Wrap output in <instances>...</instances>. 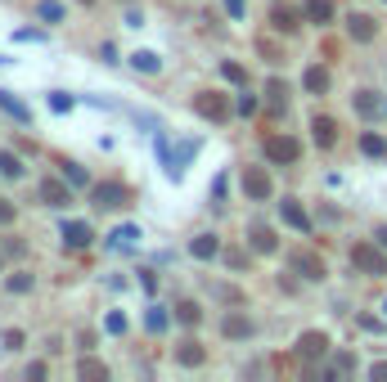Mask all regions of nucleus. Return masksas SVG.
<instances>
[{
  "label": "nucleus",
  "mask_w": 387,
  "mask_h": 382,
  "mask_svg": "<svg viewBox=\"0 0 387 382\" xmlns=\"http://www.w3.org/2000/svg\"><path fill=\"white\" fill-rule=\"evenodd\" d=\"M352 265L360 270V275L383 279L387 275V252L379 248V243H356V248H352Z\"/></svg>",
  "instance_id": "1"
},
{
  "label": "nucleus",
  "mask_w": 387,
  "mask_h": 382,
  "mask_svg": "<svg viewBox=\"0 0 387 382\" xmlns=\"http://www.w3.org/2000/svg\"><path fill=\"white\" fill-rule=\"evenodd\" d=\"M266 157L280 162V167H288V162H297V157H302V144L293 140V135H266Z\"/></svg>",
  "instance_id": "2"
},
{
  "label": "nucleus",
  "mask_w": 387,
  "mask_h": 382,
  "mask_svg": "<svg viewBox=\"0 0 387 382\" xmlns=\"http://www.w3.org/2000/svg\"><path fill=\"white\" fill-rule=\"evenodd\" d=\"M194 113L208 117V121H225L230 117V100L216 95V90H198V95H194Z\"/></svg>",
  "instance_id": "3"
},
{
  "label": "nucleus",
  "mask_w": 387,
  "mask_h": 382,
  "mask_svg": "<svg viewBox=\"0 0 387 382\" xmlns=\"http://www.w3.org/2000/svg\"><path fill=\"white\" fill-rule=\"evenodd\" d=\"M248 248L275 256V252H280V239H275V229L266 225V220H252V225H248Z\"/></svg>",
  "instance_id": "4"
},
{
  "label": "nucleus",
  "mask_w": 387,
  "mask_h": 382,
  "mask_svg": "<svg viewBox=\"0 0 387 382\" xmlns=\"http://www.w3.org/2000/svg\"><path fill=\"white\" fill-rule=\"evenodd\" d=\"M244 193H248L252 203H266V198L275 193V184H270V176H266L261 167H248V171H244Z\"/></svg>",
  "instance_id": "5"
},
{
  "label": "nucleus",
  "mask_w": 387,
  "mask_h": 382,
  "mask_svg": "<svg viewBox=\"0 0 387 382\" xmlns=\"http://www.w3.org/2000/svg\"><path fill=\"white\" fill-rule=\"evenodd\" d=\"M90 203H95V207H117V203H126V184H122V180L95 184V189H90Z\"/></svg>",
  "instance_id": "6"
},
{
  "label": "nucleus",
  "mask_w": 387,
  "mask_h": 382,
  "mask_svg": "<svg viewBox=\"0 0 387 382\" xmlns=\"http://www.w3.org/2000/svg\"><path fill=\"white\" fill-rule=\"evenodd\" d=\"M324 351H329V338H324L320 328H311V333H302V338H297V355H302V360H320Z\"/></svg>",
  "instance_id": "7"
},
{
  "label": "nucleus",
  "mask_w": 387,
  "mask_h": 382,
  "mask_svg": "<svg viewBox=\"0 0 387 382\" xmlns=\"http://www.w3.org/2000/svg\"><path fill=\"white\" fill-rule=\"evenodd\" d=\"M293 270H297L302 279H311V283H320V279H324V261H320L316 252H302V248L293 252Z\"/></svg>",
  "instance_id": "8"
},
{
  "label": "nucleus",
  "mask_w": 387,
  "mask_h": 382,
  "mask_svg": "<svg viewBox=\"0 0 387 382\" xmlns=\"http://www.w3.org/2000/svg\"><path fill=\"white\" fill-rule=\"evenodd\" d=\"M64 243H68V248H90L95 229L86 225V220H64Z\"/></svg>",
  "instance_id": "9"
},
{
  "label": "nucleus",
  "mask_w": 387,
  "mask_h": 382,
  "mask_svg": "<svg viewBox=\"0 0 387 382\" xmlns=\"http://www.w3.org/2000/svg\"><path fill=\"white\" fill-rule=\"evenodd\" d=\"M280 216H284V225H293V229H302V234L311 229V216L302 212V203H297V198H284V203H280Z\"/></svg>",
  "instance_id": "10"
},
{
  "label": "nucleus",
  "mask_w": 387,
  "mask_h": 382,
  "mask_svg": "<svg viewBox=\"0 0 387 382\" xmlns=\"http://www.w3.org/2000/svg\"><path fill=\"white\" fill-rule=\"evenodd\" d=\"M221 333H225V338H234V342H244V338H252V333H257V324H252L248 315H225Z\"/></svg>",
  "instance_id": "11"
},
{
  "label": "nucleus",
  "mask_w": 387,
  "mask_h": 382,
  "mask_svg": "<svg viewBox=\"0 0 387 382\" xmlns=\"http://www.w3.org/2000/svg\"><path fill=\"white\" fill-rule=\"evenodd\" d=\"M347 32H352V41H374V36H379V23L369 14H352L347 18Z\"/></svg>",
  "instance_id": "12"
},
{
  "label": "nucleus",
  "mask_w": 387,
  "mask_h": 382,
  "mask_svg": "<svg viewBox=\"0 0 387 382\" xmlns=\"http://www.w3.org/2000/svg\"><path fill=\"white\" fill-rule=\"evenodd\" d=\"M311 131H316V144H320V149H333V140H338V121L333 117H316V121H311Z\"/></svg>",
  "instance_id": "13"
},
{
  "label": "nucleus",
  "mask_w": 387,
  "mask_h": 382,
  "mask_svg": "<svg viewBox=\"0 0 387 382\" xmlns=\"http://www.w3.org/2000/svg\"><path fill=\"white\" fill-rule=\"evenodd\" d=\"M41 198L50 203V207H68V184H64V180H50V176H45V180H41Z\"/></svg>",
  "instance_id": "14"
},
{
  "label": "nucleus",
  "mask_w": 387,
  "mask_h": 382,
  "mask_svg": "<svg viewBox=\"0 0 387 382\" xmlns=\"http://www.w3.org/2000/svg\"><path fill=\"white\" fill-rule=\"evenodd\" d=\"M270 18H275V28H280V32H297V28H302V14H297L293 5H275Z\"/></svg>",
  "instance_id": "15"
},
{
  "label": "nucleus",
  "mask_w": 387,
  "mask_h": 382,
  "mask_svg": "<svg viewBox=\"0 0 387 382\" xmlns=\"http://www.w3.org/2000/svg\"><path fill=\"white\" fill-rule=\"evenodd\" d=\"M189 252L198 256V261H212V256L221 252V243H216V234H198V239L189 243Z\"/></svg>",
  "instance_id": "16"
},
{
  "label": "nucleus",
  "mask_w": 387,
  "mask_h": 382,
  "mask_svg": "<svg viewBox=\"0 0 387 382\" xmlns=\"http://www.w3.org/2000/svg\"><path fill=\"white\" fill-rule=\"evenodd\" d=\"M131 68H136V72H144V77H153V72L162 68V59L153 54V50H136V54H131Z\"/></svg>",
  "instance_id": "17"
},
{
  "label": "nucleus",
  "mask_w": 387,
  "mask_h": 382,
  "mask_svg": "<svg viewBox=\"0 0 387 382\" xmlns=\"http://www.w3.org/2000/svg\"><path fill=\"white\" fill-rule=\"evenodd\" d=\"M77 378H90V382H104L108 378V369L95 360V355H81V364H77Z\"/></svg>",
  "instance_id": "18"
},
{
  "label": "nucleus",
  "mask_w": 387,
  "mask_h": 382,
  "mask_svg": "<svg viewBox=\"0 0 387 382\" xmlns=\"http://www.w3.org/2000/svg\"><path fill=\"white\" fill-rule=\"evenodd\" d=\"M302 85L316 90V95H324V90H329V72H324V68H306V72H302Z\"/></svg>",
  "instance_id": "19"
},
{
  "label": "nucleus",
  "mask_w": 387,
  "mask_h": 382,
  "mask_svg": "<svg viewBox=\"0 0 387 382\" xmlns=\"http://www.w3.org/2000/svg\"><path fill=\"white\" fill-rule=\"evenodd\" d=\"M306 18L311 23H333V0H306Z\"/></svg>",
  "instance_id": "20"
},
{
  "label": "nucleus",
  "mask_w": 387,
  "mask_h": 382,
  "mask_svg": "<svg viewBox=\"0 0 387 382\" xmlns=\"http://www.w3.org/2000/svg\"><path fill=\"white\" fill-rule=\"evenodd\" d=\"M0 108H5L9 117H18L23 126H28V121H32V113H28V108H23V104H18V100H14V95H9V90H0Z\"/></svg>",
  "instance_id": "21"
},
{
  "label": "nucleus",
  "mask_w": 387,
  "mask_h": 382,
  "mask_svg": "<svg viewBox=\"0 0 387 382\" xmlns=\"http://www.w3.org/2000/svg\"><path fill=\"white\" fill-rule=\"evenodd\" d=\"M360 153H365V157H383L387 153V140H383V135H360Z\"/></svg>",
  "instance_id": "22"
},
{
  "label": "nucleus",
  "mask_w": 387,
  "mask_h": 382,
  "mask_svg": "<svg viewBox=\"0 0 387 382\" xmlns=\"http://www.w3.org/2000/svg\"><path fill=\"white\" fill-rule=\"evenodd\" d=\"M198 319H203V311L194 302H180L176 306V324H185V328H198Z\"/></svg>",
  "instance_id": "23"
},
{
  "label": "nucleus",
  "mask_w": 387,
  "mask_h": 382,
  "mask_svg": "<svg viewBox=\"0 0 387 382\" xmlns=\"http://www.w3.org/2000/svg\"><path fill=\"white\" fill-rule=\"evenodd\" d=\"M356 113L374 117V113H379V95H374V90H356Z\"/></svg>",
  "instance_id": "24"
},
{
  "label": "nucleus",
  "mask_w": 387,
  "mask_h": 382,
  "mask_svg": "<svg viewBox=\"0 0 387 382\" xmlns=\"http://www.w3.org/2000/svg\"><path fill=\"white\" fill-rule=\"evenodd\" d=\"M131 243H140V225H117L113 229V248H131Z\"/></svg>",
  "instance_id": "25"
},
{
  "label": "nucleus",
  "mask_w": 387,
  "mask_h": 382,
  "mask_svg": "<svg viewBox=\"0 0 387 382\" xmlns=\"http://www.w3.org/2000/svg\"><path fill=\"white\" fill-rule=\"evenodd\" d=\"M176 360H180V364H203V347H198V342H180Z\"/></svg>",
  "instance_id": "26"
},
{
  "label": "nucleus",
  "mask_w": 387,
  "mask_h": 382,
  "mask_svg": "<svg viewBox=\"0 0 387 382\" xmlns=\"http://www.w3.org/2000/svg\"><path fill=\"white\" fill-rule=\"evenodd\" d=\"M0 176H9V180H18L23 176V162L14 153H0Z\"/></svg>",
  "instance_id": "27"
},
{
  "label": "nucleus",
  "mask_w": 387,
  "mask_h": 382,
  "mask_svg": "<svg viewBox=\"0 0 387 382\" xmlns=\"http://www.w3.org/2000/svg\"><path fill=\"white\" fill-rule=\"evenodd\" d=\"M36 14H41L45 23H59V18H64V5H59V0H41V9H36Z\"/></svg>",
  "instance_id": "28"
},
{
  "label": "nucleus",
  "mask_w": 387,
  "mask_h": 382,
  "mask_svg": "<svg viewBox=\"0 0 387 382\" xmlns=\"http://www.w3.org/2000/svg\"><path fill=\"white\" fill-rule=\"evenodd\" d=\"M144 324H149V333H162V328H167V311H162V306H153Z\"/></svg>",
  "instance_id": "29"
},
{
  "label": "nucleus",
  "mask_w": 387,
  "mask_h": 382,
  "mask_svg": "<svg viewBox=\"0 0 387 382\" xmlns=\"http://www.w3.org/2000/svg\"><path fill=\"white\" fill-rule=\"evenodd\" d=\"M5 288H9V292H32V275H9Z\"/></svg>",
  "instance_id": "30"
},
{
  "label": "nucleus",
  "mask_w": 387,
  "mask_h": 382,
  "mask_svg": "<svg viewBox=\"0 0 387 382\" xmlns=\"http://www.w3.org/2000/svg\"><path fill=\"white\" fill-rule=\"evenodd\" d=\"M104 328H108V333H126V315H122V311H113V315L104 319Z\"/></svg>",
  "instance_id": "31"
},
{
  "label": "nucleus",
  "mask_w": 387,
  "mask_h": 382,
  "mask_svg": "<svg viewBox=\"0 0 387 382\" xmlns=\"http://www.w3.org/2000/svg\"><path fill=\"white\" fill-rule=\"evenodd\" d=\"M221 72H225V81H234V85H244V81H248V72L239 68V64H225Z\"/></svg>",
  "instance_id": "32"
},
{
  "label": "nucleus",
  "mask_w": 387,
  "mask_h": 382,
  "mask_svg": "<svg viewBox=\"0 0 387 382\" xmlns=\"http://www.w3.org/2000/svg\"><path fill=\"white\" fill-rule=\"evenodd\" d=\"M50 108H54V113H68V108H72V95L54 90V95H50Z\"/></svg>",
  "instance_id": "33"
},
{
  "label": "nucleus",
  "mask_w": 387,
  "mask_h": 382,
  "mask_svg": "<svg viewBox=\"0 0 387 382\" xmlns=\"http://www.w3.org/2000/svg\"><path fill=\"white\" fill-rule=\"evenodd\" d=\"M352 369H356V355H347V351H343V355H338V364L329 369V374H352Z\"/></svg>",
  "instance_id": "34"
},
{
  "label": "nucleus",
  "mask_w": 387,
  "mask_h": 382,
  "mask_svg": "<svg viewBox=\"0 0 387 382\" xmlns=\"http://www.w3.org/2000/svg\"><path fill=\"white\" fill-rule=\"evenodd\" d=\"M64 176H68V184H86V171L72 167V162H64Z\"/></svg>",
  "instance_id": "35"
},
{
  "label": "nucleus",
  "mask_w": 387,
  "mask_h": 382,
  "mask_svg": "<svg viewBox=\"0 0 387 382\" xmlns=\"http://www.w3.org/2000/svg\"><path fill=\"white\" fill-rule=\"evenodd\" d=\"M360 328H369V333H383V319H374V315H360Z\"/></svg>",
  "instance_id": "36"
},
{
  "label": "nucleus",
  "mask_w": 387,
  "mask_h": 382,
  "mask_svg": "<svg viewBox=\"0 0 387 382\" xmlns=\"http://www.w3.org/2000/svg\"><path fill=\"white\" fill-rule=\"evenodd\" d=\"M239 113H244V117L257 113V100H252V95H244V100H239Z\"/></svg>",
  "instance_id": "37"
},
{
  "label": "nucleus",
  "mask_w": 387,
  "mask_h": 382,
  "mask_svg": "<svg viewBox=\"0 0 387 382\" xmlns=\"http://www.w3.org/2000/svg\"><path fill=\"white\" fill-rule=\"evenodd\" d=\"M5 347H9V351H18V347H23V333H18V328H14V333H5Z\"/></svg>",
  "instance_id": "38"
},
{
  "label": "nucleus",
  "mask_w": 387,
  "mask_h": 382,
  "mask_svg": "<svg viewBox=\"0 0 387 382\" xmlns=\"http://www.w3.org/2000/svg\"><path fill=\"white\" fill-rule=\"evenodd\" d=\"M225 9H230V18H244V0H225Z\"/></svg>",
  "instance_id": "39"
},
{
  "label": "nucleus",
  "mask_w": 387,
  "mask_h": 382,
  "mask_svg": "<svg viewBox=\"0 0 387 382\" xmlns=\"http://www.w3.org/2000/svg\"><path fill=\"white\" fill-rule=\"evenodd\" d=\"M9 220H14V207H9V203H0V225H9Z\"/></svg>",
  "instance_id": "40"
},
{
  "label": "nucleus",
  "mask_w": 387,
  "mask_h": 382,
  "mask_svg": "<svg viewBox=\"0 0 387 382\" xmlns=\"http://www.w3.org/2000/svg\"><path fill=\"white\" fill-rule=\"evenodd\" d=\"M369 374H374V378H387V360H383V364H374Z\"/></svg>",
  "instance_id": "41"
},
{
  "label": "nucleus",
  "mask_w": 387,
  "mask_h": 382,
  "mask_svg": "<svg viewBox=\"0 0 387 382\" xmlns=\"http://www.w3.org/2000/svg\"><path fill=\"white\" fill-rule=\"evenodd\" d=\"M379 243H383V248H387V225H383V229H379Z\"/></svg>",
  "instance_id": "42"
},
{
  "label": "nucleus",
  "mask_w": 387,
  "mask_h": 382,
  "mask_svg": "<svg viewBox=\"0 0 387 382\" xmlns=\"http://www.w3.org/2000/svg\"><path fill=\"white\" fill-rule=\"evenodd\" d=\"M383 311H387V302H383Z\"/></svg>",
  "instance_id": "43"
},
{
  "label": "nucleus",
  "mask_w": 387,
  "mask_h": 382,
  "mask_svg": "<svg viewBox=\"0 0 387 382\" xmlns=\"http://www.w3.org/2000/svg\"><path fill=\"white\" fill-rule=\"evenodd\" d=\"M86 5H90V0H86Z\"/></svg>",
  "instance_id": "44"
}]
</instances>
